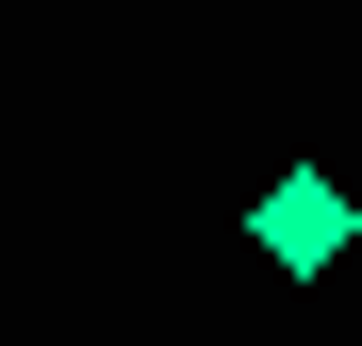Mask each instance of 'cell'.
Instances as JSON below:
<instances>
[{
    "mask_svg": "<svg viewBox=\"0 0 362 346\" xmlns=\"http://www.w3.org/2000/svg\"><path fill=\"white\" fill-rule=\"evenodd\" d=\"M346 231H362V198L329 182V165H280V182H264V214H247V248H264L280 280H329V264H346Z\"/></svg>",
    "mask_w": 362,
    "mask_h": 346,
    "instance_id": "obj_1",
    "label": "cell"
}]
</instances>
